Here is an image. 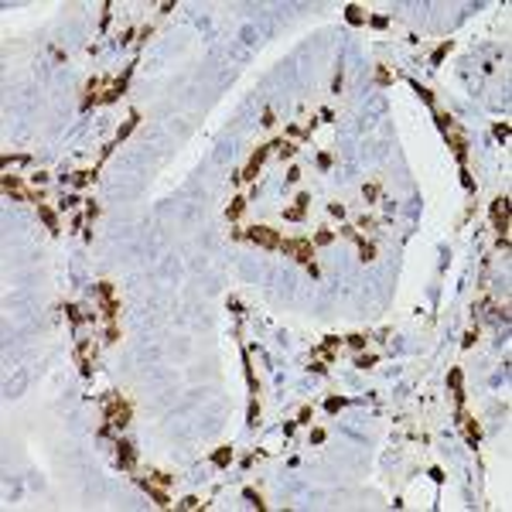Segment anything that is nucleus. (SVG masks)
Instances as JSON below:
<instances>
[{
    "label": "nucleus",
    "instance_id": "obj_47",
    "mask_svg": "<svg viewBox=\"0 0 512 512\" xmlns=\"http://www.w3.org/2000/svg\"><path fill=\"white\" fill-rule=\"evenodd\" d=\"M96 215H99V205H96V202H89V205H86V219H89V222H96Z\"/></svg>",
    "mask_w": 512,
    "mask_h": 512
},
{
    "label": "nucleus",
    "instance_id": "obj_16",
    "mask_svg": "<svg viewBox=\"0 0 512 512\" xmlns=\"http://www.w3.org/2000/svg\"><path fill=\"white\" fill-rule=\"evenodd\" d=\"M137 123H140V113H137V110H133V113H130V116H126V123H123L120 130H116V144H120V140H126V137H130V133H133V130H137Z\"/></svg>",
    "mask_w": 512,
    "mask_h": 512
},
{
    "label": "nucleus",
    "instance_id": "obj_52",
    "mask_svg": "<svg viewBox=\"0 0 512 512\" xmlns=\"http://www.w3.org/2000/svg\"><path fill=\"white\" fill-rule=\"evenodd\" d=\"M328 212H332V215H338V219H341V215H345V205H338V202H332V205H328Z\"/></svg>",
    "mask_w": 512,
    "mask_h": 512
},
{
    "label": "nucleus",
    "instance_id": "obj_32",
    "mask_svg": "<svg viewBox=\"0 0 512 512\" xmlns=\"http://www.w3.org/2000/svg\"><path fill=\"white\" fill-rule=\"evenodd\" d=\"M413 89L420 92V99H423V103H427V106H434V92L427 89V86H420V82H413Z\"/></svg>",
    "mask_w": 512,
    "mask_h": 512
},
{
    "label": "nucleus",
    "instance_id": "obj_30",
    "mask_svg": "<svg viewBox=\"0 0 512 512\" xmlns=\"http://www.w3.org/2000/svg\"><path fill=\"white\" fill-rule=\"evenodd\" d=\"M65 314H68V321H72V325H82V321H86V318H82V311H79L75 304H65Z\"/></svg>",
    "mask_w": 512,
    "mask_h": 512
},
{
    "label": "nucleus",
    "instance_id": "obj_25",
    "mask_svg": "<svg viewBox=\"0 0 512 512\" xmlns=\"http://www.w3.org/2000/svg\"><path fill=\"white\" fill-rule=\"evenodd\" d=\"M89 181H96V171H75V174H72V184H75V188H86Z\"/></svg>",
    "mask_w": 512,
    "mask_h": 512
},
{
    "label": "nucleus",
    "instance_id": "obj_1",
    "mask_svg": "<svg viewBox=\"0 0 512 512\" xmlns=\"http://www.w3.org/2000/svg\"><path fill=\"white\" fill-rule=\"evenodd\" d=\"M103 417H106V423L110 427H126L130 423V417H133V410H130V399H123L120 393H106L103 396Z\"/></svg>",
    "mask_w": 512,
    "mask_h": 512
},
{
    "label": "nucleus",
    "instance_id": "obj_27",
    "mask_svg": "<svg viewBox=\"0 0 512 512\" xmlns=\"http://www.w3.org/2000/svg\"><path fill=\"white\" fill-rule=\"evenodd\" d=\"M345 406H348V399H345V396H328V403H325V410H328V413H338V410H345Z\"/></svg>",
    "mask_w": 512,
    "mask_h": 512
},
{
    "label": "nucleus",
    "instance_id": "obj_34",
    "mask_svg": "<svg viewBox=\"0 0 512 512\" xmlns=\"http://www.w3.org/2000/svg\"><path fill=\"white\" fill-rule=\"evenodd\" d=\"M345 341H348V345H352V348H359V352H362V348H365V341H369V338H365V335H348V338H345Z\"/></svg>",
    "mask_w": 512,
    "mask_h": 512
},
{
    "label": "nucleus",
    "instance_id": "obj_18",
    "mask_svg": "<svg viewBox=\"0 0 512 512\" xmlns=\"http://www.w3.org/2000/svg\"><path fill=\"white\" fill-rule=\"evenodd\" d=\"M345 21L348 24H365V10H362L359 3H348L345 7Z\"/></svg>",
    "mask_w": 512,
    "mask_h": 512
},
{
    "label": "nucleus",
    "instance_id": "obj_20",
    "mask_svg": "<svg viewBox=\"0 0 512 512\" xmlns=\"http://www.w3.org/2000/svg\"><path fill=\"white\" fill-rule=\"evenodd\" d=\"M359 256H362V263H372V260H376V242H369V239L359 236Z\"/></svg>",
    "mask_w": 512,
    "mask_h": 512
},
{
    "label": "nucleus",
    "instance_id": "obj_7",
    "mask_svg": "<svg viewBox=\"0 0 512 512\" xmlns=\"http://www.w3.org/2000/svg\"><path fill=\"white\" fill-rule=\"evenodd\" d=\"M133 461H137V448H133V441L120 437V441H116V464H120L123 471H133Z\"/></svg>",
    "mask_w": 512,
    "mask_h": 512
},
{
    "label": "nucleus",
    "instance_id": "obj_5",
    "mask_svg": "<svg viewBox=\"0 0 512 512\" xmlns=\"http://www.w3.org/2000/svg\"><path fill=\"white\" fill-rule=\"evenodd\" d=\"M492 226L499 229V236H509V195H499L492 202Z\"/></svg>",
    "mask_w": 512,
    "mask_h": 512
},
{
    "label": "nucleus",
    "instance_id": "obj_44",
    "mask_svg": "<svg viewBox=\"0 0 512 512\" xmlns=\"http://www.w3.org/2000/svg\"><path fill=\"white\" fill-rule=\"evenodd\" d=\"M311 444H325V430H321V427L311 430Z\"/></svg>",
    "mask_w": 512,
    "mask_h": 512
},
{
    "label": "nucleus",
    "instance_id": "obj_35",
    "mask_svg": "<svg viewBox=\"0 0 512 512\" xmlns=\"http://www.w3.org/2000/svg\"><path fill=\"white\" fill-rule=\"evenodd\" d=\"M335 239V232H328V229H321V232H314V242L318 246H328V242Z\"/></svg>",
    "mask_w": 512,
    "mask_h": 512
},
{
    "label": "nucleus",
    "instance_id": "obj_38",
    "mask_svg": "<svg viewBox=\"0 0 512 512\" xmlns=\"http://www.w3.org/2000/svg\"><path fill=\"white\" fill-rule=\"evenodd\" d=\"M461 184H464L468 191H475V178L468 174V168H461Z\"/></svg>",
    "mask_w": 512,
    "mask_h": 512
},
{
    "label": "nucleus",
    "instance_id": "obj_31",
    "mask_svg": "<svg viewBox=\"0 0 512 512\" xmlns=\"http://www.w3.org/2000/svg\"><path fill=\"white\" fill-rule=\"evenodd\" d=\"M147 482H157V485H171V482H174V475H164V471H151V475H147Z\"/></svg>",
    "mask_w": 512,
    "mask_h": 512
},
{
    "label": "nucleus",
    "instance_id": "obj_15",
    "mask_svg": "<svg viewBox=\"0 0 512 512\" xmlns=\"http://www.w3.org/2000/svg\"><path fill=\"white\" fill-rule=\"evenodd\" d=\"M338 348H341V338H335V335H332V338H325V341H321V348H318V355H321V359H325V362H332Z\"/></svg>",
    "mask_w": 512,
    "mask_h": 512
},
{
    "label": "nucleus",
    "instance_id": "obj_54",
    "mask_svg": "<svg viewBox=\"0 0 512 512\" xmlns=\"http://www.w3.org/2000/svg\"><path fill=\"white\" fill-rule=\"evenodd\" d=\"M229 307H232V314H242V304L236 297H229Z\"/></svg>",
    "mask_w": 512,
    "mask_h": 512
},
{
    "label": "nucleus",
    "instance_id": "obj_8",
    "mask_svg": "<svg viewBox=\"0 0 512 512\" xmlns=\"http://www.w3.org/2000/svg\"><path fill=\"white\" fill-rule=\"evenodd\" d=\"M270 147H273V144H267V147H256V154H253V157H249V164H246V171L239 174L242 181H256V174H260V168H263V161H267Z\"/></svg>",
    "mask_w": 512,
    "mask_h": 512
},
{
    "label": "nucleus",
    "instance_id": "obj_53",
    "mask_svg": "<svg viewBox=\"0 0 512 512\" xmlns=\"http://www.w3.org/2000/svg\"><path fill=\"white\" fill-rule=\"evenodd\" d=\"M430 478L441 485V482H444V471H441V468H430Z\"/></svg>",
    "mask_w": 512,
    "mask_h": 512
},
{
    "label": "nucleus",
    "instance_id": "obj_4",
    "mask_svg": "<svg viewBox=\"0 0 512 512\" xmlns=\"http://www.w3.org/2000/svg\"><path fill=\"white\" fill-rule=\"evenodd\" d=\"M246 239L249 242H256V246H263V249H280V232L277 229H270V226H253L249 232H246Z\"/></svg>",
    "mask_w": 512,
    "mask_h": 512
},
{
    "label": "nucleus",
    "instance_id": "obj_40",
    "mask_svg": "<svg viewBox=\"0 0 512 512\" xmlns=\"http://www.w3.org/2000/svg\"><path fill=\"white\" fill-rule=\"evenodd\" d=\"M311 372H318V376L328 372V362H325V359H311Z\"/></svg>",
    "mask_w": 512,
    "mask_h": 512
},
{
    "label": "nucleus",
    "instance_id": "obj_3",
    "mask_svg": "<svg viewBox=\"0 0 512 512\" xmlns=\"http://www.w3.org/2000/svg\"><path fill=\"white\" fill-rule=\"evenodd\" d=\"M280 249L287 253V256H294L297 263H314V246H311V239H304V236H297V239H284L280 242Z\"/></svg>",
    "mask_w": 512,
    "mask_h": 512
},
{
    "label": "nucleus",
    "instance_id": "obj_39",
    "mask_svg": "<svg viewBox=\"0 0 512 512\" xmlns=\"http://www.w3.org/2000/svg\"><path fill=\"white\" fill-rule=\"evenodd\" d=\"M106 341H120V325H106Z\"/></svg>",
    "mask_w": 512,
    "mask_h": 512
},
{
    "label": "nucleus",
    "instance_id": "obj_29",
    "mask_svg": "<svg viewBox=\"0 0 512 512\" xmlns=\"http://www.w3.org/2000/svg\"><path fill=\"white\" fill-rule=\"evenodd\" d=\"M246 417H249V427H256V423H260V403H256V396L249 399V410H246Z\"/></svg>",
    "mask_w": 512,
    "mask_h": 512
},
{
    "label": "nucleus",
    "instance_id": "obj_13",
    "mask_svg": "<svg viewBox=\"0 0 512 512\" xmlns=\"http://www.w3.org/2000/svg\"><path fill=\"white\" fill-rule=\"evenodd\" d=\"M3 191H7L10 198H28L31 195V191H24V184H21L17 174H3Z\"/></svg>",
    "mask_w": 512,
    "mask_h": 512
},
{
    "label": "nucleus",
    "instance_id": "obj_19",
    "mask_svg": "<svg viewBox=\"0 0 512 512\" xmlns=\"http://www.w3.org/2000/svg\"><path fill=\"white\" fill-rule=\"evenodd\" d=\"M242 499H246V502H249L253 509H260V512L267 509V502H263V495H260L256 488H242Z\"/></svg>",
    "mask_w": 512,
    "mask_h": 512
},
{
    "label": "nucleus",
    "instance_id": "obj_45",
    "mask_svg": "<svg viewBox=\"0 0 512 512\" xmlns=\"http://www.w3.org/2000/svg\"><path fill=\"white\" fill-rule=\"evenodd\" d=\"M198 506H202V502H198L195 495H188V499H181V509H198Z\"/></svg>",
    "mask_w": 512,
    "mask_h": 512
},
{
    "label": "nucleus",
    "instance_id": "obj_43",
    "mask_svg": "<svg viewBox=\"0 0 512 512\" xmlns=\"http://www.w3.org/2000/svg\"><path fill=\"white\" fill-rule=\"evenodd\" d=\"M369 24H372V28H386V24H390V17H383V14H376V17H369Z\"/></svg>",
    "mask_w": 512,
    "mask_h": 512
},
{
    "label": "nucleus",
    "instance_id": "obj_11",
    "mask_svg": "<svg viewBox=\"0 0 512 512\" xmlns=\"http://www.w3.org/2000/svg\"><path fill=\"white\" fill-rule=\"evenodd\" d=\"M140 488L147 492L154 499V506H161V509H168L171 506V499H168V492H164V485H157V482H147V478H140Z\"/></svg>",
    "mask_w": 512,
    "mask_h": 512
},
{
    "label": "nucleus",
    "instance_id": "obj_48",
    "mask_svg": "<svg viewBox=\"0 0 512 512\" xmlns=\"http://www.w3.org/2000/svg\"><path fill=\"white\" fill-rule=\"evenodd\" d=\"M359 229H376V219H372V215H362V219H359Z\"/></svg>",
    "mask_w": 512,
    "mask_h": 512
},
{
    "label": "nucleus",
    "instance_id": "obj_28",
    "mask_svg": "<svg viewBox=\"0 0 512 512\" xmlns=\"http://www.w3.org/2000/svg\"><path fill=\"white\" fill-rule=\"evenodd\" d=\"M393 79H396V75H393L386 65H379V68H376V82H379V86H393Z\"/></svg>",
    "mask_w": 512,
    "mask_h": 512
},
{
    "label": "nucleus",
    "instance_id": "obj_33",
    "mask_svg": "<svg viewBox=\"0 0 512 512\" xmlns=\"http://www.w3.org/2000/svg\"><path fill=\"white\" fill-rule=\"evenodd\" d=\"M492 133H495V140H509L512 130H509V123H495V130H492Z\"/></svg>",
    "mask_w": 512,
    "mask_h": 512
},
{
    "label": "nucleus",
    "instance_id": "obj_12",
    "mask_svg": "<svg viewBox=\"0 0 512 512\" xmlns=\"http://www.w3.org/2000/svg\"><path fill=\"white\" fill-rule=\"evenodd\" d=\"M38 215H41V222L48 226V232H52V236H58V232H61V222H58V215H55V209H52V205H38Z\"/></svg>",
    "mask_w": 512,
    "mask_h": 512
},
{
    "label": "nucleus",
    "instance_id": "obj_9",
    "mask_svg": "<svg viewBox=\"0 0 512 512\" xmlns=\"http://www.w3.org/2000/svg\"><path fill=\"white\" fill-rule=\"evenodd\" d=\"M75 355H79V369H82V376H89V372H92V359H96V348H92L89 338H79Z\"/></svg>",
    "mask_w": 512,
    "mask_h": 512
},
{
    "label": "nucleus",
    "instance_id": "obj_51",
    "mask_svg": "<svg viewBox=\"0 0 512 512\" xmlns=\"http://www.w3.org/2000/svg\"><path fill=\"white\" fill-rule=\"evenodd\" d=\"M318 116H321V120H325V123H332V120H335V113H332V110H328V106H321V110H318Z\"/></svg>",
    "mask_w": 512,
    "mask_h": 512
},
{
    "label": "nucleus",
    "instance_id": "obj_22",
    "mask_svg": "<svg viewBox=\"0 0 512 512\" xmlns=\"http://www.w3.org/2000/svg\"><path fill=\"white\" fill-rule=\"evenodd\" d=\"M273 147H277V151H280V157H287V161H290V157H294V154H297V144H294V140H277V144H273Z\"/></svg>",
    "mask_w": 512,
    "mask_h": 512
},
{
    "label": "nucleus",
    "instance_id": "obj_26",
    "mask_svg": "<svg viewBox=\"0 0 512 512\" xmlns=\"http://www.w3.org/2000/svg\"><path fill=\"white\" fill-rule=\"evenodd\" d=\"M376 362H379V355H372V352H359V355H355V365H359V369H372Z\"/></svg>",
    "mask_w": 512,
    "mask_h": 512
},
{
    "label": "nucleus",
    "instance_id": "obj_17",
    "mask_svg": "<svg viewBox=\"0 0 512 512\" xmlns=\"http://www.w3.org/2000/svg\"><path fill=\"white\" fill-rule=\"evenodd\" d=\"M242 209H246V195H236V198L229 202V209H226V219H229V222H236V219L242 215Z\"/></svg>",
    "mask_w": 512,
    "mask_h": 512
},
{
    "label": "nucleus",
    "instance_id": "obj_42",
    "mask_svg": "<svg viewBox=\"0 0 512 512\" xmlns=\"http://www.w3.org/2000/svg\"><path fill=\"white\" fill-rule=\"evenodd\" d=\"M341 82H345V75H341V68H338L335 79H332V92H341Z\"/></svg>",
    "mask_w": 512,
    "mask_h": 512
},
{
    "label": "nucleus",
    "instance_id": "obj_49",
    "mask_svg": "<svg viewBox=\"0 0 512 512\" xmlns=\"http://www.w3.org/2000/svg\"><path fill=\"white\" fill-rule=\"evenodd\" d=\"M287 181H290V184H297V181H301V168H297V164L287 171Z\"/></svg>",
    "mask_w": 512,
    "mask_h": 512
},
{
    "label": "nucleus",
    "instance_id": "obj_50",
    "mask_svg": "<svg viewBox=\"0 0 512 512\" xmlns=\"http://www.w3.org/2000/svg\"><path fill=\"white\" fill-rule=\"evenodd\" d=\"M133 34H137V31H133V28H126V31L120 34V38H116V41H120V45H130V41H133Z\"/></svg>",
    "mask_w": 512,
    "mask_h": 512
},
{
    "label": "nucleus",
    "instance_id": "obj_24",
    "mask_svg": "<svg viewBox=\"0 0 512 512\" xmlns=\"http://www.w3.org/2000/svg\"><path fill=\"white\" fill-rule=\"evenodd\" d=\"M437 116V126L444 130V133H451V130H457V123H454V116L451 113H434Z\"/></svg>",
    "mask_w": 512,
    "mask_h": 512
},
{
    "label": "nucleus",
    "instance_id": "obj_6",
    "mask_svg": "<svg viewBox=\"0 0 512 512\" xmlns=\"http://www.w3.org/2000/svg\"><path fill=\"white\" fill-rule=\"evenodd\" d=\"M444 137H448V147H451L454 161L464 168V164H468V137H464L461 130H451V133H444Z\"/></svg>",
    "mask_w": 512,
    "mask_h": 512
},
{
    "label": "nucleus",
    "instance_id": "obj_10",
    "mask_svg": "<svg viewBox=\"0 0 512 512\" xmlns=\"http://www.w3.org/2000/svg\"><path fill=\"white\" fill-rule=\"evenodd\" d=\"M307 205H311V195H307V191H301V195L294 198V205H290V209H284V219H287V222H301L304 215H307Z\"/></svg>",
    "mask_w": 512,
    "mask_h": 512
},
{
    "label": "nucleus",
    "instance_id": "obj_2",
    "mask_svg": "<svg viewBox=\"0 0 512 512\" xmlns=\"http://www.w3.org/2000/svg\"><path fill=\"white\" fill-rule=\"evenodd\" d=\"M99 304H103L106 325H116V318H120V297H116V287H113L110 280L99 284Z\"/></svg>",
    "mask_w": 512,
    "mask_h": 512
},
{
    "label": "nucleus",
    "instance_id": "obj_46",
    "mask_svg": "<svg viewBox=\"0 0 512 512\" xmlns=\"http://www.w3.org/2000/svg\"><path fill=\"white\" fill-rule=\"evenodd\" d=\"M260 123H263V126H273V123H277V116H273V110H270V106L263 110V120H260Z\"/></svg>",
    "mask_w": 512,
    "mask_h": 512
},
{
    "label": "nucleus",
    "instance_id": "obj_21",
    "mask_svg": "<svg viewBox=\"0 0 512 512\" xmlns=\"http://www.w3.org/2000/svg\"><path fill=\"white\" fill-rule=\"evenodd\" d=\"M451 48H454L451 41H444V45H437V48H434V55H430V65H441V61H444V58H448V55H451Z\"/></svg>",
    "mask_w": 512,
    "mask_h": 512
},
{
    "label": "nucleus",
    "instance_id": "obj_23",
    "mask_svg": "<svg viewBox=\"0 0 512 512\" xmlns=\"http://www.w3.org/2000/svg\"><path fill=\"white\" fill-rule=\"evenodd\" d=\"M379 191H383V188H379V181L362 184V198H365V202H376V198H379Z\"/></svg>",
    "mask_w": 512,
    "mask_h": 512
},
{
    "label": "nucleus",
    "instance_id": "obj_36",
    "mask_svg": "<svg viewBox=\"0 0 512 512\" xmlns=\"http://www.w3.org/2000/svg\"><path fill=\"white\" fill-rule=\"evenodd\" d=\"M311 420H314V410H311V406H301V413H297L294 423H311Z\"/></svg>",
    "mask_w": 512,
    "mask_h": 512
},
{
    "label": "nucleus",
    "instance_id": "obj_41",
    "mask_svg": "<svg viewBox=\"0 0 512 512\" xmlns=\"http://www.w3.org/2000/svg\"><path fill=\"white\" fill-rule=\"evenodd\" d=\"M318 168H321V171H328V168H332V154H328V151L318 154Z\"/></svg>",
    "mask_w": 512,
    "mask_h": 512
},
{
    "label": "nucleus",
    "instance_id": "obj_37",
    "mask_svg": "<svg viewBox=\"0 0 512 512\" xmlns=\"http://www.w3.org/2000/svg\"><path fill=\"white\" fill-rule=\"evenodd\" d=\"M475 341H478V328H471V332H468L464 338H461V348H471Z\"/></svg>",
    "mask_w": 512,
    "mask_h": 512
},
{
    "label": "nucleus",
    "instance_id": "obj_14",
    "mask_svg": "<svg viewBox=\"0 0 512 512\" xmlns=\"http://www.w3.org/2000/svg\"><path fill=\"white\" fill-rule=\"evenodd\" d=\"M212 464H215V468H229V464H232V448H229V444L215 448V451H212Z\"/></svg>",
    "mask_w": 512,
    "mask_h": 512
}]
</instances>
